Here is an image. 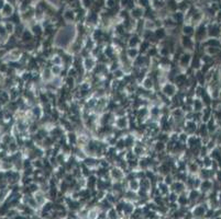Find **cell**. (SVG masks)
<instances>
[{
	"label": "cell",
	"instance_id": "6da1fadb",
	"mask_svg": "<svg viewBox=\"0 0 221 219\" xmlns=\"http://www.w3.org/2000/svg\"><path fill=\"white\" fill-rule=\"evenodd\" d=\"M162 91H163V93H164L166 96H174L175 94H176V87L174 86V84H172L171 82H166V83L163 86V89H162Z\"/></svg>",
	"mask_w": 221,
	"mask_h": 219
},
{
	"label": "cell",
	"instance_id": "7a4b0ae2",
	"mask_svg": "<svg viewBox=\"0 0 221 219\" xmlns=\"http://www.w3.org/2000/svg\"><path fill=\"white\" fill-rule=\"evenodd\" d=\"M191 63V55L189 53H184L179 57V66L181 67H187Z\"/></svg>",
	"mask_w": 221,
	"mask_h": 219
},
{
	"label": "cell",
	"instance_id": "3957f363",
	"mask_svg": "<svg viewBox=\"0 0 221 219\" xmlns=\"http://www.w3.org/2000/svg\"><path fill=\"white\" fill-rule=\"evenodd\" d=\"M84 66L85 68L87 69V70H90V69H93L94 67H95V60L91 58V57H86L84 60Z\"/></svg>",
	"mask_w": 221,
	"mask_h": 219
},
{
	"label": "cell",
	"instance_id": "277c9868",
	"mask_svg": "<svg viewBox=\"0 0 221 219\" xmlns=\"http://www.w3.org/2000/svg\"><path fill=\"white\" fill-rule=\"evenodd\" d=\"M127 55H128V57L130 59H135L137 57V55H139V51H137V48H128Z\"/></svg>",
	"mask_w": 221,
	"mask_h": 219
},
{
	"label": "cell",
	"instance_id": "5b68a950",
	"mask_svg": "<svg viewBox=\"0 0 221 219\" xmlns=\"http://www.w3.org/2000/svg\"><path fill=\"white\" fill-rule=\"evenodd\" d=\"M141 42H140V40H139V37H137V35H134L130 39V41H129V46H130V48H135Z\"/></svg>",
	"mask_w": 221,
	"mask_h": 219
},
{
	"label": "cell",
	"instance_id": "8992f818",
	"mask_svg": "<svg viewBox=\"0 0 221 219\" xmlns=\"http://www.w3.org/2000/svg\"><path fill=\"white\" fill-rule=\"evenodd\" d=\"M181 44H183V46L186 48H190V47H193V45H194V42L193 40H190L189 37H183V41H181Z\"/></svg>",
	"mask_w": 221,
	"mask_h": 219
},
{
	"label": "cell",
	"instance_id": "52a82bcc",
	"mask_svg": "<svg viewBox=\"0 0 221 219\" xmlns=\"http://www.w3.org/2000/svg\"><path fill=\"white\" fill-rule=\"evenodd\" d=\"M152 87H153V80L151 79V77L145 78L144 81H143V88L144 89H151Z\"/></svg>",
	"mask_w": 221,
	"mask_h": 219
},
{
	"label": "cell",
	"instance_id": "ba28073f",
	"mask_svg": "<svg viewBox=\"0 0 221 219\" xmlns=\"http://www.w3.org/2000/svg\"><path fill=\"white\" fill-rule=\"evenodd\" d=\"M193 31H194L193 26H189V25H187V26H185V28H184V33H185L186 35H190V34L193 33Z\"/></svg>",
	"mask_w": 221,
	"mask_h": 219
},
{
	"label": "cell",
	"instance_id": "9c48e42d",
	"mask_svg": "<svg viewBox=\"0 0 221 219\" xmlns=\"http://www.w3.org/2000/svg\"><path fill=\"white\" fill-rule=\"evenodd\" d=\"M68 80H69V82H71V77H69V78H68ZM72 83H74V81H72ZM72 83H67V84H68L69 87H71V86H72V87H73V84H72Z\"/></svg>",
	"mask_w": 221,
	"mask_h": 219
}]
</instances>
